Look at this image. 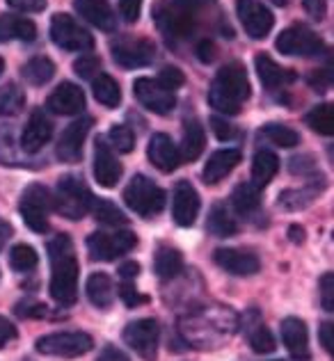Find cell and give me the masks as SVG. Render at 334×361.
Listing matches in <instances>:
<instances>
[{
    "mask_svg": "<svg viewBox=\"0 0 334 361\" xmlns=\"http://www.w3.org/2000/svg\"><path fill=\"white\" fill-rule=\"evenodd\" d=\"M51 261V298L60 307H71L78 300V259L69 235H55L49 243Z\"/></svg>",
    "mask_w": 334,
    "mask_h": 361,
    "instance_id": "1",
    "label": "cell"
},
{
    "mask_svg": "<svg viewBox=\"0 0 334 361\" xmlns=\"http://www.w3.org/2000/svg\"><path fill=\"white\" fill-rule=\"evenodd\" d=\"M250 99V80L243 64L232 62L222 66L208 90V103L225 115H238L245 101Z\"/></svg>",
    "mask_w": 334,
    "mask_h": 361,
    "instance_id": "2",
    "label": "cell"
},
{
    "mask_svg": "<svg viewBox=\"0 0 334 361\" xmlns=\"http://www.w3.org/2000/svg\"><path fill=\"white\" fill-rule=\"evenodd\" d=\"M199 5L195 0H160L154 7V21L167 39H186L195 32Z\"/></svg>",
    "mask_w": 334,
    "mask_h": 361,
    "instance_id": "3",
    "label": "cell"
},
{
    "mask_svg": "<svg viewBox=\"0 0 334 361\" xmlns=\"http://www.w3.org/2000/svg\"><path fill=\"white\" fill-rule=\"evenodd\" d=\"M92 192L90 188L85 185V180L80 176L66 174L57 180V190H55V211L60 213L66 220H80L90 213L92 206Z\"/></svg>",
    "mask_w": 334,
    "mask_h": 361,
    "instance_id": "4",
    "label": "cell"
},
{
    "mask_svg": "<svg viewBox=\"0 0 334 361\" xmlns=\"http://www.w3.org/2000/svg\"><path fill=\"white\" fill-rule=\"evenodd\" d=\"M124 202L140 217H154L165 208V192L151 178L138 174L124 190Z\"/></svg>",
    "mask_w": 334,
    "mask_h": 361,
    "instance_id": "5",
    "label": "cell"
},
{
    "mask_svg": "<svg viewBox=\"0 0 334 361\" xmlns=\"http://www.w3.org/2000/svg\"><path fill=\"white\" fill-rule=\"evenodd\" d=\"M51 192L46 185L32 183L25 188V192L21 195V204L18 211L28 229H32L35 233H46L49 231V213H51Z\"/></svg>",
    "mask_w": 334,
    "mask_h": 361,
    "instance_id": "6",
    "label": "cell"
},
{
    "mask_svg": "<svg viewBox=\"0 0 334 361\" xmlns=\"http://www.w3.org/2000/svg\"><path fill=\"white\" fill-rule=\"evenodd\" d=\"M94 341L85 331H55V334L37 338V353L46 357H62L73 359L85 353H90Z\"/></svg>",
    "mask_w": 334,
    "mask_h": 361,
    "instance_id": "7",
    "label": "cell"
},
{
    "mask_svg": "<svg viewBox=\"0 0 334 361\" xmlns=\"http://www.w3.org/2000/svg\"><path fill=\"white\" fill-rule=\"evenodd\" d=\"M51 39L57 49L71 51V53H85L92 51L94 37L69 14H55L51 21Z\"/></svg>",
    "mask_w": 334,
    "mask_h": 361,
    "instance_id": "8",
    "label": "cell"
},
{
    "mask_svg": "<svg viewBox=\"0 0 334 361\" xmlns=\"http://www.w3.org/2000/svg\"><path fill=\"white\" fill-rule=\"evenodd\" d=\"M138 245L133 231H112V233H92L88 238V252L92 261H114L121 254L131 252Z\"/></svg>",
    "mask_w": 334,
    "mask_h": 361,
    "instance_id": "9",
    "label": "cell"
},
{
    "mask_svg": "<svg viewBox=\"0 0 334 361\" xmlns=\"http://www.w3.org/2000/svg\"><path fill=\"white\" fill-rule=\"evenodd\" d=\"M158 338H160V327L154 318L136 320L124 329V343H126L131 350H136V355H140L147 361L156 359Z\"/></svg>",
    "mask_w": 334,
    "mask_h": 361,
    "instance_id": "10",
    "label": "cell"
},
{
    "mask_svg": "<svg viewBox=\"0 0 334 361\" xmlns=\"http://www.w3.org/2000/svg\"><path fill=\"white\" fill-rule=\"evenodd\" d=\"M278 51L284 55H300V58H311V55H321L323 42L321 37L309 30L307 25H291L278 37Z\"/></svg>",
    "mask_w": 334,
    "mask_h": 361,
    "instance_id": "11",
    "label": "cell"
},
{
    "mask_svg": "<svg viewBox=\"0 0 334 361\" xmlns=\"http://www.w3.org/2000/svg\"><path fill=\"white\" fill-rule=\"evenodd\" d=\"M112 58L126 69H138V66H147L154 62L156 46L154 42L140 39V37H121L112 44Z\"/></svg>",
    "mask_w": 334,
    "mask_h": 361,
    "instance_id": "12",
    "label": "cell"
},
{
    "mask_svg": "<svg viewBox=\"0 0 334 361\" xmlns=\"http://www.w3.org/2000/svg\"><path fill=\"white\" fill-rule=\"evenodd\" d=\"M133 94L142 103V108H147L154 115H169L177 106L174 92L165 90L158 80L151 78H138L133 82Z\"/></svg>",
    "mask_w": 334,
    "mask_h": 361,
    "instance_id": "13",
    "label": "cell"
},
{
    "mask_svg": "<svg viewBox=\"0 0 334 361\" xmlns=\"http://www.w3.org/2000/svg\"><path fill=\"white\" fill-rule=\"evenodd\" d=\"M236 12L238 18H241V25L252 39H266L270 35L275 25V16L259 0H238Z\"/></svg>",
    "mask_w": 334,
    "mask_h": 361,
    "instance_id": "14",
    "label": "cell"
},
{
    "mask_svg": "<svg viewBox=\"0 0 334 361\" xmlns=\"http://www.w3.org/2000/svg\"><path fill=\"white\" fill-rule=\"evenodd\" d=\"M90 128H92V117H80L62 130L60 142H57V158L62 163H76V160H80L83 145Z\"/></svg>",
    "mask_w": 334,
    "mask_h": 361,
    "instance_id": "15",
    "label": "cell"
},
{
    "mask_svg": "<svg viewBox=\"0 0 334 361\" xmlns=\"http://www.w3.org/2000/svg\"><path fill=\"white\" fill-rule=\"evenodd\" d=\"M199 195L197 190L190 185V180H179L174 188V197H172V217L179 226H193L199 215Z\"/></svg>",
    "mask_w": 334,
    "mask_h": 361,
    "instance_id": "16",
    "label": "cell"
},
{
    "mask_svg": "<svg viewBox=\"0 0 334 361\" xmlns=\"http://www.w3.org/2000/svg\"><path fill=\"white\" fill-rule=\"evenodd\" d=\"M213 261L229 274H236V277H250V274H256L261 268L256 254L245 250H234V247H220V250H215Z\"/></svg>",
    "mask_w": 334,
    "mask_h": 361,
    "instance_id": "17",
    "label": "cell"
},
{
    "mask_svg": "<svg viewBox=\"0 0 334 361\" xmlns=\"http://www.w3.org/2000/svg\"><path fill=\"white\" fill-rule=\"evenodd\" d=\"M94 178L101 188H114L121 178V165L106 140H97L94 147Z\"/></svg>",
    "mask_w": 334,
    "mask_h": 361,
    "instance_id": "18",
    "label": "cell"
},
{
    "mask_svg": "<svg viewBox=\"0 0 334 361\" xmlns=\"http://www.w3.org/2000/svg\"><path fill=\"white\" fill-rule=\"evenodd\" d=\"M147 156L151 160V165L160 172H174V169L181 165V156H179V149L177 145L172 142L169 135L165 133H156V135H151L149 140V147H147Z\"/></svg>",
    "mask_w": 334,
    "mask_h": 361,
    "instance_id": "19",
    "label": "cell"
},
{
    "mask_svg": "<svg viewBox=\"0 0 334 361\" xmlns=\"http://www.w3.org/2000/svg\"><path fill=\"white\" fill-rule=\"evenodd\" d=\"M46 106H49V110L55 112V115H66V117L80 115L83 108H85V94L78 85L62 82L53 90Z\"/></svg>",
    "mask_w": 334,
    "mask_h": 361,
    "instance_id": "20",
    "label": "cell"
},
{
    "mask_svg": "<svg viewBox=\"0 0 334 361\" xmlns=\"http://www.w3.org/2000/svg\"><path fill=\"white\" fill-rule=\"evenodd\" d=\"M51 135H53L51 119L44 115V110H35L21 133V149L25 154H37V151L44 149Z\"/></svg>",
    "mask_w": 334,
    "mask_h": 361,
    "instance_id": "21",
    "label": "cell"
},
{
    "mask_svg": "<svg viewBox=\"0 0 334 361\" xmlns=\"http://www.w3.org/2000/svg\"><path fill=\"white\" fill-rule=\"evenodd\" d=\"M73 7L85 21L103 32H112L117 27V16H114L108 0H73Z\"/></svg>",
    "mask_w": 334,
    "mask_h": 361,
    "instance_id": "22",
    "label": "cell"
},
{
    "mask_svg": "<svg viewBox=\"0 0 334 361\" xmlns=\"http://www.w3.org/2000/svg\"><path fill=\"white\" fill-rule=\"evenodd\" d=\"M282 343L289 350V355L298 361L309 357V334L307 325L300 318H284L282 320Z\"/></svg>",
    "mask_w": 334,
    "mask_h": 361,
    "instance_id": "23",
    "label": "cell"
},
{
    "mask_svg": "<svg viewBox=\"0 0 334 361\" xmlns=\"http://www.w3.org/2000/svg\"><path fill=\"white\" fill-rule=\"evenodd\" d=\"M238 163H241V151H238V149L215 151V154L208 158V163L204 167V183H208V185L220 183L227 174L234 172Z\"/></svg>",
    "mask_w": 334,
    "mask_h": 361,
    "instance_id": "24",
    "label": "cell"
},
{
    "mask_svg": "<svg viewBox=\"0 0 334 361\" xmlns=\"http://www.w3.org/2000/svg\"><path fill=\"white\" fill-rule=\"evenodd\" d=\"M254 64H256V73H259V80L266 90H278L295 80V73H291L289 69H282L268 55H256Z\"/></svg>",
    "mask_w": 334,
    "mask_h": 361,
    "instance_id": "25",
    "label": "cell"
},
{
    "mask_svg": "<svg viewBox=\"0 0 334 361\" xmlns=\"http://www.w3.org/2000/svg\"><path fill=\"white\" fill-rule=\"evenodd\" d=\"M254 322H250V318L243 316V325H245V331H247V341H250V345L256 355H270L275 348V338L270 334V329L263 325V320L259 316V311L254 313Z\"/></svg>",
    "mask_w": 334,
    "mask_h": 361,
    "instance_id": "26",
    "label": "cell"
},
{
    "mask_svg": "<svg viewBox=\"0 0 334 361\" xmlns=\"http://www.w3.org/2000/svg\"><path fill=\"white\" fill-rule=\"evenodd\" d=\"M37 25L30 18L23 16H0V44L9 39L18 42H35Z\"/></svg>",
    "mask_w": 334,
    "mask_h": 361,
    "instance_id": "27",
    "label": "cell"
},
{
    "mask_svg": "<svg viewBox=\"0 0 334 361\" xmlns=\"http://www.w3.org/2000/svg\"><path fill=\"white\" fill-rule=\"evenodd\" d=\"M88 298L97 309H110L114 302V283L106 272H94L88 279Z\"/></svg>",
    "mask_w": 334,
    "mask_h": 361,
    "instance_id": "28",
    "label": "cell"
},
{
    "mask_svg": "<svg viewBox=\"0 0 334 361\" xmlns=\"http://www.w3.org/2000/svg\"><path fill=\"white\" fill-rule=\"evenodd\" d=\"M206 145V135H204V126L197 119L186 121L184 123V140H181V151L179 156L181 160H197L202 156Z\"/></svg>",
    "mask_w": 334,
    "mask_h": 361,
    "instance_id": "29",
    "label": "cell"
},
{
    "mask_svg": "<svg viewBox=\"0 0 334 361\" xmlns=\"http://www.w3.org/2000/svg\"><path fill=\"white\" fill-rule=\"evenodd\" d=\"M206 229L208 233H213L215 238H227V235H234L238 231V222L232 215V211L227 208V204H215L208 213L206 220Z\"/></svg>",
    "mask_w": 334,
    "mask_h": 361,
    "instance_id": "30",
    "label": "cell"
},
{
    "mask_svg": "<svg viewBox=\"0 0 334 361\" xmlns=\"http://www.w3.org/2000/svg\"><path fill=\"white\" fill-rule=\"evenodd\" d=\"M280 169V158L273 154L268 149H261L254 154V160H252V178H254V185L256 188H263L268 185L273 176L278 174Z\"/></svg>",
    "mask_w": 334,
    "mask_h": 361,
    "instance_id": "31",
    "label": "cell"
},
{
    "mask_svg": "<svg viewBox=\"0 0 334 361\" xmlns=\"http://www.w3.org/2000/svg\"><path fill=\"white\" fill-rule=\"evenodd\" d=\"M92 90H94V99H97L101 106L106 108H117L119 101H121V90L117 80L112 78V75H106V73H99L97 78H92Z\"/></svg>",
    "mask_w": 334,
    "mask_h": 361,
    "instance_id": "32",
    "label": "cell"
},
{
    "mask_svg": "<svg viewBox=\"0 0 334 361\" xmlns=\"http://www.w3.org/2000/svg\"><path fill=\"white\" fill-rule=\"evenodd\" d=\"M184 268V256H181L179 250H172V247H160L156 252L154 259V270L160 279H172L177 277Z\"/></svg>",
    "mask_w": 334,
    "mask_h": 361,
    "instance_id": "33",
    "label": "cell"
},
{
    "mask_svg": "<svg viewBox=\"0 0 334 361\" xmlns=\"http://www.w3.org/2000/svg\"><path fill=\"white\" fill-rule=\"evenodd\" d=\"M259 135L263 140H268L270 145L282 149H293L300 145V133L293 130L291 126H284V123H266L259 130Z\"/></svg>",
    "mask_w": 334,
    "mask_h": 361,
    "instance_id": "34",
    "label": "cell"
},
{
    "mask_svg": "<svg viewBox=\"0 0 334 361\" xmlns=\"http://www.w3.org/2000/svg\"><path fill=\"white\" fill-rule=\"evenodd\" d=\"M232 204L241 215L254 213L261 204V188H256L254 183H241L232 195Z\"/></svg>",
    "mask_w": 334,
    "mask_h": 361,
    "instance_id": "35",
    "label": "cell"
},
{
    "mask_svg": "<svg viewBox=\"0 0 334 361\" xmlns=\"http://www.w3.org/2000/svg\"><path fill=\"white\" fill-rule=\"evenodd\" d=\"M23 78L30 82V85H46L49 82L53 75H55V64L49 60V58H44V55H40V58H32V60H28L23 64Z\"/></svg>",
    "mask_w": 334,
    "mask_h": 361,
    "instance_id": "36",
    "label": "cell"
},
{
    "mask_svg": "<svg viewBox=\"0 0 334 361\" xmlns=\"http://www.w3.org/2000/svg\"><path fill=\"white\" fill-rule=\"evenodd\" d=\"M23 108H25V92L18 85L9 82L5 87H0V115L16 117L21 115Z\"/></svg>",
    "mask_w": 334,
    "mask_h": 361,
    "instance_id": "37",
    "label": "cell"
},
{
    "mask_svg": "<svg viewBox=\"0 0 334 361\" xmlns=\"http://www.w3.org/2000/svg\"><path fill=\"white\" fill-rule=\"evenodd\" d=\"M90 211L97 217V222L106 224V226H124L126 224V215H124L117 206L108 199H92Z\"/></svg>",
    "mask_w": 334,
    "mask_h": 361,
    "instance_id": "38",
    "label": "cell"
},
{
    "mask_svg": "<svg viewBox=\"0 0 334 361\" xmlns=\"http://www.w3.org/2000/svg\"><path fill=\"white\" fill-rule=\"evenodd\" d=\"M307 123L316 133H321V135H332L334 133V108L330 103H321V106L311 108L307 112Z\"/></svg>",
    "mask_w": 334,
    "mask_h": 361,
    "instance_id": "39",
    "label": "cell"
},
{
    "mask_svg": "<svg viewBox=\"0 0 334 361\" xmlns=\"http://www.w3.org/2000/svg\"><path fill=\"white\" fill-rule=\"evenodd\" d=\"M37 263H40V256L30 245H14L12 252H9V265L16 272H30L37 268Z\"/></svg>",
    "mask_w": 334,
    "mask_h": 361,
    "instance_id": "40",
    "label": "cell"
},
{
    "mask_svg": "<svg viewBox=\"0 0 334 361\" xmlns=\"http://www.w3.org/2000/svg\"><path fill=\"white\" fill-rule=\"evenodd\" d=\"M110 142L121 154H131V151L136 149V133L129 126H124V123H114L110 128Z\"/></svg>",
    "mask_w": 334,
    "mask_h": 361,
    "instance_id": "41",
    "label": "cell"
},
{
    "mask_svg": "<svg viewBox=\"0 0 334 361\" xmlns=\"http://www.w3.org/2000/svg\"><path fill=\"white\" fill-rule=\"evenodd\" d=\"M99 58L97 55H80V60L73 62V71L80 75V78H94L99 73Z\"/></svg>",
    "mask_w": 334,
    "mask_h": 361,
    "instance_id": "42",
    "label": "cell"
},
{
    "mask_svg": "<svg viewBox=\"0 0 334 361\" xmlns=\"http://www.w3.org/2000/svg\"><path fill=\"white\" fill-rule=\"evenodd\" d=\"M158 82L163 85L165 90L174 92V90H179L181 85L186 82V75H184V71H181V69H177V66H165V69L160 71V75H158Z\"/></svg>",
    "mask_w": 334,
    "mask_h": 361,
    "instance_id": "43",
    "label": "cell"
},
{
    "mask_svg": "<svg viewBox=\"0 0 334 361\" xmlns=\"http://www.w3.org/2000/svg\"><path fill=\"white\" fill-rule=\"evenodd\" d=\"M318 288H321V304L326 311L334 309V277L332 272H326L318 281Z\"/></svg>",
    "mask_w": 334,
    "mask_h": 361,
    "instance_id": "44",
    "label": "cell"
},
{
    "mask_svg": "<svg viewBox=\"0 0 334 361\" xmlns=\"http://www.w3.org/2000/svg\"><path fill=\"white\" fill-rule=\"evenodd\" d=\"M119 12L126 23H136L142 12V0H119Z\"/></svg>",
    "mask_w": 334,
    "mask_h": 361,
    "instance_id": "45",
    "label": "cell"
},
{
    "mask_svg": "<svg viewBox=\"0 0 334 361\" xmlns=\"http://www.w3.org/2000/svg\"><path fill=\"white\" fill-rule=\"evenodd\" d=\"M7 5L12 9H18V12H42L46 7V0H7Z\"/></svg>",
    "mask_w": 334,
    "mask_h": 361,
    "instance_id": "46",
    "label": "cell"
},
{
    "mask_svg": "<svg viewBox=\"0 0 334 361\" xmlns=\"http://www.w3.org/2000/svg\"><path fill=\"white\" fill-rule=\"evenodd\" d=\"M211 128H213V133L217 135V140H232L234 135H236V130H234V126L232 123H227L225 119H220V117H213L211 119Z\"/></svg>",
    "mask_w": 334,
    "mask_h": 361,
    "instance_id": "47",
    "label": "cell"
},
{
    "mask_svg": "<svg viewBox=\"0 0 334 361\" xmlns=\"http://www.w3.org/2000/svg\"><path fill=\"white\" fill-rule=\"evenodd\" d=\"M119 298L129 304V307H136V304H140V302H145V298H140L138 295V290H136V286H133L131 281H124L121 286H119Z\"/></svg>",
    "mask_w": 334,
    "mask_h": 361,
    "instance_id": "48",
    "label": "cell"
},
{
    "mask_svg": "<svg viewBox=\"0 0 334 361\" xmlns=\"http://www.w3.org/2000/svg\"><path fill=\"white\" fill-rule=\"evenodd\" d=\"M14 338H16V327L7 318L0 316V350L12 343Z\"/></svg>",
    "mask_w": 334,
    "mask_h": 361,
    "instance_id": "49",
    "label": "cell"
},
{
    "mask_svg": "<svg viewBox=\"0 0 334 361\" xmlns=\"http://www.w3.org/2000/svg\"><path fill=\"white\" fill-rule=\"evenodd\" d=\"M326 5H328V0H304V9H307V14L311 18H316V21H321V18L326 16Z\"/></svg>",
    "mask_w": 334,
    "mask_h": 361,
    "instance_id": "50",
    "label": "cell"
},
{
    "mask_svg": "<svg viewBox=\"0 0 334 361\" xmlns=\"http://www.w3.org/2000/svg\"><path fill=\"white\" fill-rule=\"evenodd\" d=\"M318 338H321V345L326 348V353H334V338H332V322H323L321 329H318Z\"/></svg>",
    "mask_w": 334,
    "mask_h": 361,
    "instance_id": "51",
    "label": "cell"
},
{
    "mask_svg": "<svg viewBox=\"0 0 334 361\" xmlns=\"http://www.w3.org/2000/svg\"><path fill=\"white\" fill-rule=\"evenodd\" d=\"M97 361H131L126 355L121 353L119 348H114V345H106L101 350V355H99V359Z\"/></svg>",
    "mask_w": 334,
    "mask_h": 361,
    "instance_id": "52",
    "label": "cell"
},
{
    "mask_svg": "<svg viewBox=\"0 0 334 361\" xmlns=\"http://www.w3.org/2000/svg\"><path fill=\"white\" fill-rule=\"evenodd\" d=\"M197 58L202 60V62H213L215 60V46H213V42H208V39L199 42V46H197Z\"/></svg>",
    "mask_w": 334,
    "mask_h": 361,
    "instance_id": "53",
    "label": "cell"
},
{
    "mask_svg": "<svg viewBox=\"0 0 334 361\" xmlns=\"http://www.w3.org/2000/svg\"><path fill=\"white\" fill-rule=\"evenodd\" d=\"M138 272H140V265H138L136 261L124 263L121 268H119V274H121V279H124V281H131L133 277H138Z\"/></svg>",
    "mask_w": 334,
    "mask_h": 361,
    "instance_id": "54",
    "label": "cell"
},
{
    "mask_svg": "<svg viewBox=\"0 0 334 361\" xmlns=\"http://www.w3.org/2000/svg\"><path fill=\"white\" fill-rule=\"evenodd\" d=\"M311 85L316 87V92H326V87L330 85V73L328 71H316L311 75Z\"/></svg>",
    "mask_w": 334,
    "mask_h": 361,
    "instance_id": "55",
    "label": "cell"
},
{
    "mask_svg": "<svg viewBox=\"0 0 334 361\" xmlns=\"http://www.w3.org/2000/svg\"><path fill=\"white\" fill-rule=\"evenodd\" d=\"M9 235H12V226H9V222H5L3 217H0V250L7 245Z\"/></svg>",
    "mask_w": 334,
    "mask_h": 361,
    "instance_id": "56",
    "label": "cell"
},
{
    "mask_svg": "<svg viewBox=\"0 0 334 361\" xmlns=\"http://www.w3.org/2000/svg\"><path fill=\"white\" fill-rule=\"evenodd\" d=\"M291 240L293 243H302L304 240V231H302V226H291Z\"/></svg>",
    "mask_w": 334,
    "mask_h": 361,
    "instance_id": "57",
    "label": "cell"
},
{
    "mask_svg": "<svg viewBox=\"0 0 334 361\" xmlns=\"http://www.w3.org/2000/svg\"><path fill=\"white\" fill-rule=\"evenodd\" d=\"M273 3H275V5H278V7H286V5H289V3H291V0H273Z\"/></svg>",
    "mask_w": 334,
    "mask_h": 361,
    "instance_id": "58",
    "label": "cell"
},
{
    "mask_svg": "<svg viewBox=\"0 0 334 361\" xmlns=\"http://www.w3.org/2000/svg\"><path fill=\"white\" fill-rule=\"evenodd\" d=\"M3 71H5V62H3V58H0V75H3Z\"/></svg>",
    "mask_w": 334,
    "mask_h": 361,
    "instance_id": "59",
    "label": "cell"
}]
</instances>
